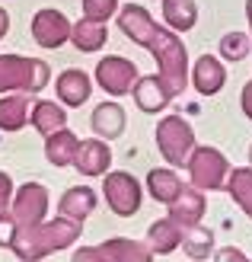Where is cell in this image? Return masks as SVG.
Returning a JSON list of instances; mask_svg holds the SVG:
<instances>
[{"instance_id": "25", "label": "cell", "mask_w": 252, "mask_h": 262, "mask_svg": "<svg viewBox=\"0 0 252 262\" xmlns=\"http://www.w3.org/2000/svg\"><path fill=\"white\" fill-rule=\"evenodd\" d=\"M163 19L169 29H179V32L195 29V23H198L195 0H163Z\"/></svg>"}, {"instance_id": "28", "label": "cell", "mask_w": 252, "mask_h": 262, "mask_svg": "<svg viewBox=\"0 0 252 262\" xmlns=\"http://www.w3.org/2000/svg\"><path fill=\"white\" fill-rule=\"evenodd\" d=\"M118 13V0H83V16L105 23L109 16Z\"/></svg>"}, {"instance_id": "9", "label": "cell", "mask_w": 252, "mask_h": 262, "mask_svg": "<svg viewBox=\"0 0 252 262\" xmlns=\"http://www.w3.org/2000/svg\"><path fill=\"white\" fill-rule=\"evenodd\" d=\"M71 19L61 10H38L32 16V38L42 48H61L64 42H71Z\"/></svg>"}, {"instance_id": "7", "label": "cell", "mask_w": 252, "mask_h": 262, "mask_svg": "<svg viewBox=\"0 0 252 262\" xmlns=\"http://www.w3.org/2000/svg\"><path fill=\"white\" fill-rule=\"evenodd\" d=\"M102 195H105V205L118 217H131L141 211V182L131 173H109L102 182Z\"/></svg>"}, {"instance_id": "16", "label": "cell", "mask_w": 252, "mask_h": 262, "mask_svg": "<svg viewBox=\"0 0 252 262\" xmlns=\"http://www.w3.org/2000/svg\"><path fill=\"white\" fill-rule=\"evenodd\" d=\"M71 42H74L77 51H83V55H96V51H102V45L109 42V29H105V23L83 16L71 26Z\"/></svg>"}, {"instance_id": "11", "label": "cell", "mask_w": 252, "mask_h": 262, "mask_svg": "<svg viewBox=\"0 0 252 262\" xmlns=\"http://www.w3.org/2000/svg\"><path fill=\"white\" fill-rule=\"evenodd\" d=\"M74 166L80 176H102L109 173L112 166V150L102 138H89V141H80L77 147V157H74Z\"/></svg>"}, {"instance_id": "12", "label": "cell", "mask_w": 252, "mask_h": 262, "mask_svg": "<svg viewBox=\"0 0 252 262\" xmlns=\"http://www.w3.org/2000/svg\"><path fill=\"white\" fill-rule=\"evenodd\" d=\"M134 102H138V109L141 112H147V115H153V112H163L166 106H169V99H172V93H169V86L163 83V77L160 74H150V77H138V83H134Z\"/></svg>"}, {"instance_id": "31", "label": "cell", "mask_w": 252, "mask_h": 262, "mask_svg": "<svg viewBox=\"0 0 252 262\" xmlns=\"http://www.w3.org/2000/svg\"><path fill=\"white\" fill-rule=\"evenodd\" d=\"M214 262H249L243 256V250H236V246H223V250H217Z\"/></svg>"}, {"instance_id": "34", "label": "cell", "mask_w": 252, "mask_h": 262, "mask_svg": "<svg viewBox=\"0 0 252 262\" xmlns=\"http://www.w3.org/2000/svg\"><path fill=\"white\" fill-rule=\"evenodd\" d=\"M7 29H10V16H7V10L0 7V38L7 35Z\"/></svg>"}, {"instance_id": "21", "label": "cell", "mask_w": 252, "mask_h": 262, "mask_svg": "<svg viewBox=\"0 0 252 262\" xmlns=\"http://www.w3.org/2000/svg\"><path fill=\"white\" fill-rule=\"evenodd\" d=\"M147 246L153 253H160V256H169L172 250L182 246V227L169 214L163 221H153V224L147 227Z\"/></svg>"}, {"instance_id": "22", "label": "cell", "mask_w": 252, "mask_h": 262, "mask_svg": "<svg viewBox=\"0 0 252 262\" xmlns=\"http://www.w3.org/2000/svg\"><path fill=\"white\" fill-rule=\"evenodd\" d=\"M77 147H80L77 135H74V131H67V128H61V131H55V135L45 138V160L51 166H74Z\"/></svg>"}, {"instance_id": "19", "label": "cell", "mask_w": 252, "mask_h": 262, "mask_svg": "<svg viewBox=\"0 0 252 262\" xmlns=\"http://www.w3.org/2000/svg\"><path fill=\"white\" fill-rule=\"evenodd\" d=\"M93 131H96V138L102 141H112L125 131V109L118 106V102H99L96 109H93V119H89Z\"/></svg>"}, {"instance_id": "4", "label": "cell", "mask_w": 252, "mask_h": 262, "mask_svg": "<svg viewBox=\"0 0 252 262\" xmlns=\"http://www.w3.org/2000/svg\"><path fill=\"white\" fill-rule=\"evenodd\" d=\"M189 179L201 192H223L230 176V163L217 147H195L189 157Z\"/></svg>"}, {"instance_id": "23", "label": "cell", "mask_w": 252, "mask_h": 262, "mask_svg": "<svg viewBox=\"0 0 252 262\" xmlns=\"http://www.w3.org/2000/svg\"><path fill=\"white\" fill-rule=\"evenodd\" d=\"M182 186H185V182L179 179L176 169H169V166L150 169V173H147V192L153 195L156 202H163V205H169L172 199H176V195L182 192Z\"/></svg>"}, {"instance_id": "14", "label": "cell", "mask_w": 252, "mask_h": 262, "mask_svg": "<svg viewBox=\"0 0 252 262\" xmlns=\"http://www.w3.org/2000/svg\"><path fill=\"white\" fill-rule=\"evenodd\" d=\"M189 80L195 83V90L201 96H217L220 90H223V83H227V71H223V64L214 55H201V58L195 61Z\"/></svg>"}, {"instance_id": "8", "label": "cell", "mask_w": 252, "mask_h": 262, "mask_svg": "<svg viewBox=\"0 0 252 262\" xmlns=\"http://www.w3.org/2000/svg\"><path fill=\"white\" fill-rule=\"evenodd\" d=\"M138 64L134 61H128L122 55H109V58H102L96 64V83L105 90L109 96H125L134 90L138 83Z\"/></svg>"}, {"instance_id": "26", "label": "cell", "mask_w": 252, "mask_h": 262, "mask_svg": "<svg viewBox=\"0 0 252 262\" xmlns=\"http://www.w3.org/2000/svg\"><path fill=\"white\" fill-rule=\"evenodd\" d=\"M182 250L189 253V259H208L214 253V233L208 227H201V224L185 227L182 230Z\"/></svg>"}, {"instance_id": "30", "label": "cell", "mask_w": 252, "mask_h": 262, "mask_svg": "<svg viewBox=\"0 0 252 262\" xmlns=\"http://www.w3.org/2000/svg\"><path fill=\"white\" fill-rule=\"evenodd\" d=\"M10 202H13V179L7 173H0V214L10 211Z\"/></svg>"}, {"instance_id": "27", "label": "cell", "mask_w": 252, "mask_h": 262, "mask_svg": "<svg viewBox=\"0 0 252 262\" xmlns=\"http://www.w3.org/2000/svg\"><path fill=\"white\" fill-rule=\"evenodd\" d=\"M252 51V35L246 32H230L220 38V58L223 61H243Z\"/></svg>"}, {"instance_id": "24", "label": "cell", "mask_w": 252, "mask_h": 262, "mask_svg": "<svg viewBox=\"0 0 252 262\" xmlns=\"http://www.w3.org/2000/svg\"><path fill=\"white\" fill-rule=\"evenodd\" d=\"M227 192H230V199L243 208V214L252 217V166H236V169H230Z\"/></svg>"}, {"instance_id": "1", "label": "cell", "mask_w": 252, "mask_h": 262, "mask_svg": "<svg viewBox=\"0 0 252 262\" xmlns=\"http://www.w3.org/2000/svg\"><path fill=\"white\" fill-rule=\"evenodd\" d=\"M118 29H122L131 42H138L141 48H147L156 58V74L163 77V83L169 86L172 96H179L185 86H189V51H185L182 38L163 29L160 23H153V16L138 4H125L118 7Z\"/></svg>"}, {"instance_id": "36", "label": "cell", "mask_w": 252, "mask_h": 262, "mask_svg": "<svg viewBox=\"0 0 252 262\" xmlns=\"http://www.w3.org/2000/svg\"><path fill=\"white\" fill-rule=\"evenodd\" d=\"M249 163H252V147H249Z\"/></svg>"}, {"instance_id": "2", "label": "cell", "mask_w": 252, "mask_h": 262, "mask_svg": "<svg viewBox=\"0 0 252 262\" xmlns=\"http://www.w3.org/2000/svg\"><path fill=\"white\" fill-rule=\"evenodd\" d=\"M83 233L80 221H71V217H55V221H42L35 227H22L16 230L10 250L16 253V259L22 262H38L51 253H61V250H71L77 243V237Z\"/></svg>"}, {"instance_id": "32", "label": "cell", "mask_w": 252, "mask_h": 262, "mask_svg": "<svg viewBox=\"0 0 252 262\" xmlns=\"http://www.w3.org/2000/svg\"><path fill=\"white\" fill-rule=\"evenodd\" d=\"M71 262H102V256H99L96 246H80V250L74 253V259H71Z\"/></svg>"}, {"instance_id": "15", "label": "cell", "mask_w": 252, "mask_h": 262, "mask_svg": "<svg viewBox=\"0 0 252 262\" xmlns=\"http://www.w3.org/2000/svg\"><path fill=\"white\" fill-rule=\"evenodd\" d=\"M55 93L61 99V106H83L93 93V80L89 74L77 71V68H67L58 80H55Z\"/></svg>"}, {"instance_id": "5", "label": "cell", "mask_w": 252, "mask_h": 262, "mask_svg": "<svg viewBox=\"0 0 252 262\" xmlns=\"http://www.w3.org/2000/svg\"><path fill=\"white\" fill-rule=\"evenodd\" d=\"M156 147H160L163 160L169 166H185L192 150L198 147L192 125L185 119H179V115H166V119L156 125Z\"/></svg>"}, {"instance_id": "3", "label": "cell", "mask_w": 252, "mask_h": 262, "mask_svg": "<svg viewBox=\"0 0 252 262\" xmlns=\"http://www.w3.org/2000/svg\"><path fill=\"white\" fill-rule=\"evenodd\" d=\"M51 80V71L38 58L0 55V93H42Z\"/></svg>"}, {"instance_id": "17", "label": "cell", "mask_w": 252, "mask_h": 262, "mask_svg": "<svg viewBox=\"0 0 252 262\" xmlns=\"http://www.w3.org/2000/svg\"><path fill=\"white\" fill-rule=\"evenodd\" d=\"M96 211V192H93L89 186H74L61 195V202H58V214L61 217H71V221H83Z\"/></svg>"}, {"instance_id": "29", "label": "cell", "mask_w": 252, "mask_h": 262, "mask_svg": "<svg viewBox=\"0 0 252 262\" xmlns=\"http://www.w3.org/2000/svg\"><path fill=\"white\" fill-rule=\"evenodd\" d=\"M16 221H13V214L10 211H4L0 214V246H13V237H16Z\"/></svg>"}, {"instance_id": "10", "label": "cell", "mask_w": 252, "mask_h": 262, "mask_svg": "<svg viewBox=\"0 0 252 262\" xmlns=\"http://www.w3.org/2000/svg\"><path fill=\"white\" fill-rule=\"evenodd\" d=\"M204 192L201 189H195L192 182H185L182 192L176 195V199L169 202V217L176 221V224L185 230V227H195V224H201V217H204Z\"/></svg>"}, {"instance_id": "33", "label": "cell", "mask_w": 252, "mask_h": 262, "mask_svg": "<svg viewBox=\"0 0 252 262\" xmlns=\"http://www.w3.org/2000/svg\"><path fill=\"white\" fill-rule=\"evenodd\" d=\"M240 106L246 112V119H252V80L243 86V93H240Z\"/></svg>"}, {"instance_id": "13", "label": "cell", "mask_w": 252, "mask_h": 262, "mask_svg": "<svg viewBox=\"0 0 252 262\" xmlns=\"http://www.w3.org/2000/svg\"><path fill=\"white\" fill-rule=\"evenodd\" d=\"M96 250H99L102 262H153V250L141 240L112 237V240H102Z\"/></svg>"}, {"instance_id": "20", "label": "cell", "mask_w": 252, "mask_h": 262, "mask_svg": "<svg viewBox=\"0 0 252 262\" xmlns=\"http://www.w3.org/2000/svg\"><path fill=\"white\" fill-rule=\"evenodd\" d=\"M32 102L29 93H10L0 99V131H19L32 115Z\"/></svg>"}, {"instance_id": "6", "label": "cell", "mask_w": 252, "mask_h": 262, "mask_svg": "<svg viewBox=\"0 0 252 262\" xmlns=\"http://www.w3.org/2000/svg\"><path fill=\"white\" fill-rule=\"evenodd\" d=\"M10 214H13L19 230L42 224L45 214H48V189L42 182H26V186H19L16 195H13V202H10Z\"/></svg>"}, {"instance_id": "35", "label": "cell", "mask_w": 252, "mask_h": 262, "mask_svg": "<svg viewBox=\"0 0 252 262\" xmlns=\"http://www.w3.org/2000/svg\"><path fill=\"white\" fill-rule=\"evenodd\" d=\"M246 19H249V29H252V0H246ZM252 35V32H249Z\"/></svg>"}, {"instance_id": "18", "label": "cell", "mask_w": 252, "mask_h": 262, "mask_svg": "<svg viewBox=\"0 0 252 262\" xmlns=\"http://www.w3.org/2000/svg\"><path fill=\"white\" fill-rule=\"evenodd\" d=\"M29 125L38 131V135H55V131L67 128V109L58 106V102H48V99H35L32 102V115H29Z\"/></svg>"}]
</instances>
